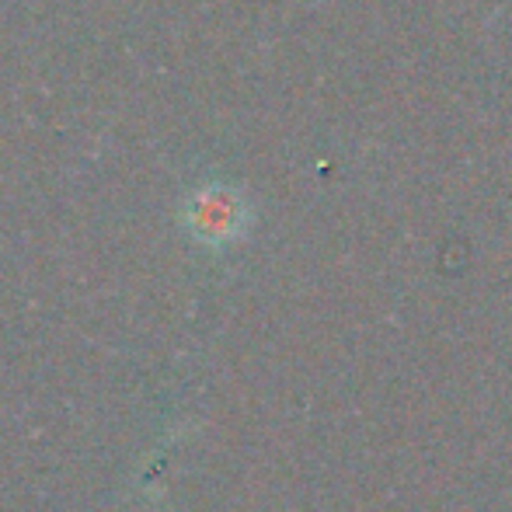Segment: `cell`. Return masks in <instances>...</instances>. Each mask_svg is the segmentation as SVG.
Here are the masks:
<instances>
[{
  "label": "cell",
  "instance_id": "6da1fadb",
  "mask_svg": "<svg viewBox=\"0 0 512 512\" xmlns=\"http://www.w3.org/2000/svg\"><path fill=\"white\" fill-rule=\"evenodd\" d=\"M185 223H189L192 237L206 244H230L248 223V209H244L241 196H234L230 189H203L189 199L185 206Z\"/></svg>",
  "mask_w": 512,
  "mask_h": 512
}]
</instances>
